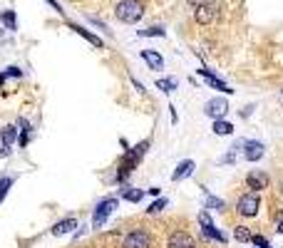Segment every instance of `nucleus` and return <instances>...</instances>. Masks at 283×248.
Here are the masks:
<instances>
[{
  "instance_id": "nucleus-1",
  "label": "nucleus",
  "mask_w": 283,
  "mask_h": 248,
  "mask_svg": "<svg viewBox=\"0 0 283 248\" xmlns=\"http://www.w3.org/2000/svg\"><path fill=\"white\" fill-rule=\"evenodd\" d=\"M147 149H149V142H147V139H144V142H139V144L132 147V149H127L124 159H122L119 166H117V176H114L117 184H124V181H127V176L142 164V156L147 154Z\"/></svg>"
},
{
  "instance_id": "nucleus-2",
  "label": "nucleus",
  "mask_w": 283,
  "mask_h": 248,
  "mask_svg": "<svg viewBox=\"0 0 283 248\" xmlns=\"http://www.w3.org/2000/svg\"><path fill=\"white\" fill-rule=\"evenodd\" d=\"M142 15H144V5H142L139 0H119L117 8H114V18L124 25L137 23Z\"/></svg>"
},
{
  "instance_id": "nucleus-3",
  "label": "nucleus",
  "mask_w": 283,
  "mask_h": 248,
  "mask_svg": "<svg viewBox=\"0 0 283 248\" xmlns=\"http://www.w3.org/2000/svg\"><path fill=\"white\" fill-rule=\"evenodd\" d=\"M117 206H119V198H117V196L102 198V201L94 206V211H92V228H102V226L109 221V216L114 213Z\"/></svg>"
},
{
  "instance_id": "nucleus-4",
  "label": "nucleus",
  "mask_w": 283,
  "mask_h": 248,
  "mask_svg": "<svg viewBox=\"0 0 283 248\" xmlns=\"http://www.w3.org/2000/svg\"><path fill=\"white\" fill-rule=\"evenodd\" d=\"M199 226H201L204 238H209V241H219V243H226V241H229V236L221 233V231L214 226V218H211L209 211H201V213H199Z\"/></svg>"
},
{
  "instance_id": "nucleus-5",
  "label": "nucleus",
  "mask_w": 283,
  "mask_h": 248,
  "mask_svg": "<svg viewBox=\"0 0 283 248\" xmlns=\"http://www.w3.org/2000/svg\"><path fill=\"white\" fill-rule=\"evenodd\" d=\"M258 206H261V198H258V194H256V191L243 194V196L236 201V211H238L241 216H246V218L256 216V213H258Z\"/></svg>"
},
{
  "instance_id": "nucleus-6",
  "label": "nucleus",
  "mask_w": 283,
  "mask_h": 248,
  "mask_svg": "<svg viewBox=\"0 0 283 248\" xmlns=\"http://www.w3.org/2000/svg\"><path fill=\"white\" fill-rule=\"evenodd\" d=\"M122 248H152V236L147 231H142V228L129 231L122 241Z\"/></svg>"
},
{
  "instance_id": "nucleus-7",
  "label": "nucleus",
  "mask_w": 283,
  "mask_h": 248,
  "mask_svg": "<svg viewBox=\"0 0 283 248\" xmlns=\"http://www.w3.org/2000/svg\"><path fill=\"white\" fill-rule=\"evenodd\" d=\"M226 112H229V102L224 97H214V99H209L204 104V114L211 117V119H224Z\"/></svg>"
},
{
  "instance_id": "nucleus-8",
  "label": "nucleus",
  "mask_w": 283,
  "mask_h": 248,
  "mask_svg": "<svg viewBox=\"0 0 283 248\" xmlns=\"http://www.w3.org/2000/svg\"><path fill=\"white\" fill-rule=\"evenodd\" d=\"M241 147H243V159H246V161H258V159H263V151H266L263 142H258V139H246V142H241Z\"/></svg>"
},
{
  "instance_id": "nucleus-9",
  "label": "nucleus",
  "mask_w": 283,
  "mask_h": 248,
  "mask_svg": "<svg viewBox=\"0 0 283 248\" xmlns=\"http://www.w3.org/2000/svg\"><path fill=\"white\" fill-rule=\"evenodd\" d=\"M167 248H196V241L187 231H174L167 241Z\"/></svg>"
},
{
  "instance_id": "nucleus-10",
  "label": "nucleus",
  "mask_w": 283,
  "mask_h": 248,
  "mask_svg": "<svg viewBox=\"0 0 283 248\" xmlns=\"http://www.w3.org/2000/svg\"><path fill=\"white\" fill-rule=\"evenodd\" d=\"M199 75L206 80V85H209L211 90H216V92H224V95H234V90H231V87H229L224 80H219V77H216V75H214L209 67H201V70H199Z\"/></svg>"
},
{
  "instance_id": "nucleus-11",
  "label": "nucleus",
  "mask_w": 283,
  "mask_h": 248,
  "mask_svg": "<svg viewBox=\"0 0 283 248\" xmlns=\"http://www.w3.org/2000/svg\"><path fill=\"white\" fill-rule=\"evenodd\" d=\"M246 184H248V189L251 191H263V189H268V174L266 171H261V169H253V171H248V176H246Z\"/></svg>"
},
{
  "instance_id": "nucleus-12",
  "label": "nucleus",
  "mask_w": 283,
  "mask_h": 248,
  "mask_svg": "<svg viewBox=\"0 0 283 248\" xmlns=\"http://www.w3.org/2000/svg\"><path fill=\"white\" fill-rule=\"evenodd\" d=\"M216 15H219V8H216V5H201V8L194 10V20H196L199 25H209V23H214Z\"/></svg>"
},
{
  "instance_id": "nucleus-13",
  "label": "nucleus",
  "mask_w": 283,
  "mask_h": 248,
  "mask_svg": "<svg viewBox=\"0 0 283 248\" xmlns=\"http://www.w3.org/2000/svg\"><path fill=\"white\" fill-rule=\"evenodd\" d=\"M75 228H77V218H75V216H67V218L57 221V223L50 228V233H52V236H67V233H72Z\"/></svg>"
},
{
  "instance_id": "nucleus-14",
  "label": "nucleus",
  "mask_w": 283,
  "mask_h": 248,
  "mask_svg": "<svg viewBox=\"0 0 283 248\" xmlns=\"http://www.w3.org/2000/svg\"><path fill=\"white\" fill-rule=\"evenodd\" d=\"M139 57L149 65V70H164V57H162L157 50H142Z\"/></svg>"
},
{
  "instance_id": "nucleus-15",
  "label": "nucleus",
  "mask_w": 283,
  "mask_h": 248,
  "mask_svg": "<svg viewBox=\"0 0 283 248\" xmlns=\"http://www.w3.org/2000/svg\"><path fill=\"white\" fill-rule=\"evenodd\" d=\"M194 169H196V164H194L191 159L179 161V166H177V169H174V174H172V181H184L187 176H191V174H194Z\"/></svg>"
},
{
  "instance_id": "nucleus-16",
  "label": "nucleus",
  "mask_w": 283,
  "mask_h": 248,
  "mask_svg": "<svg viewBox=\"0 0 283 248\" xmlns=\"http://www.w3.org/2000/svg\"><path fill=\"white\" fill-rule=\"evenodd\" d=\"M18 132H20V129H18L15 124H5L3 129H0V142H3L5 149H10V147L18 142Z\"/></svg>"
},
{
  "instance_id": "nucleus-17",
  "label": "nucleus",
  "mask_w": 283,
  "mask_h": 248,
  "mask_svg": "<svg viewBox=\"0 0 283 248\" xmlns=\"http://www.w3.org/2000/svg\"><path fill=\"white\" fill-rule=\"evenodd\" d=\"M70 30H75L77 35H82L85 40H90V43H92L94 48H99V50L104 48V43H102V40H99V38H97V35H94L92 30H87V28H82V25H77V23H70Z\"/></svg>"
},
{
  "instance_id": "nucleus-18",
  "label": "nucleus",
  "mask_w": 283,
  "mask_h": 248,
  "mask_svg": "<svg viewBox=\"0 0 283 248\" xmlns=\"http://www.w3.org/2000/svg\"><path fill=\"white\" fill-rule=\"evenodd\" d=\"M211 132H214L216 137H229V134H234V124L226 122V119H214Z\"/></svg>"
},
{
  "instance_id": "nucleus-19",
  "label": "nucleus",
  "mask_w": 283,
  "mask_h": 248,
  "mask_svg": "<svg viewBox=\"0 0 283 248\" xmlns=\"http://www.w3.org/2000/svg\"><path fill=\"white\" fill-rule=\"evenodd\" d=\"M167 206H169V198H167V196H157L144 211H147V216H154V213H162Z\"/></svg>"
},
{
  "instance_id": "nucleus-20",
  "label": "nucleus",
  "mask_w": 283,
  "mask_h": 248,
  "mask_svg": "<svg viewBox=\"0 0 283 248\" xmlns=\"http://www.w3.org/2000/svg\"><path fill=\"white\" fill-rule=\"evenodd\" d=\"M124 201H129V203H139L142 198H144V191L142 189H132V186H127V189H122V194H119Z\"/></svg>"
},
{
  "instance_id": "nucleus-21",
  "label": "nucleus",
  "mask_w": 283,
  "mask_h": 248,
  "mask_svg": "<svg viewBox=\"0 0 283 248\" xmlns=\"http://www.w3.org/2000/svg\"><path fill=\"white\" fill-rule=\"evenodd\" d=\"M13 184H15V176H3V179H0V203L5 201V196L13 189Z\"/></svg>"
},
{
  "instance_id": "nucleus-22",
  "label": "nucleus",
  "mask_w": 283,
  "mask_h": 248,
  "mask_svg": "<svg viewBox=\"0 0 283 248\" xmlns=\"http://www.w3.org/2000/svg\"><path fill=\"white\" fill-rule=\"evenodd\" d=\"M0 20H3V25L8 30H18V20H15V13L13 10H3V13H0Z\"/></svg>"
},
{
  "instance_id": "nucleus-23",
  "label": "nucleus",
  "mask_w": 283,
  "mask_h": 248,
  "mask_svg": "<svg viewBox=\"0 0 283 248\" xmlns=\"http://www.w3.org/2000/svg\"><path fill=\"white\" fill-rule=\"evenodd\" d=\"M251 236H253V233H251L246 226H236V228H234V238H236L238 243H251Z\"/></svg>"
},
{
  "instance_id": "nucleus-24",
  "label": "nucleus",
  "mask_w": 283,
  "mask_h": 248,
  "mask_svg": "<svg viewBox=\"0 0 283 248\" xmlns=\"http://www.w3.org/2000/svg\"><path fill=\"white\" fill-rule=\"evenodd\" d=\"M206 208H214V211H226V201L219 198V196H206Z\"/></svg>"
},
{
  "instance_id": "nucleus-25",
  "label": "nucleus",
  "mask_w": 283,
  "mask_h": 248,
  "mask_svg": "<svg viewBox=\"0 0 283 248\" xmlns=\"http://www.w3.org/2000/svg\"><path fill=\"white\" fill-rule=\"evenodd\" d=\"M157 87H159L162 92H167V95H169V92H174V90H177V80H174V77H169V80H167V77H162V80H157Z\"/></svg>"
},
{
  "instance_id": "nucleus-26",
  "label": "nucleus",
  "mask_w": 283,
  "mask_h": 248,
  "mask_svg": "<svg viewBox=\"0 0 283 248\" xmlns=\"http://www.w3.org/2000/svg\"><path fill=\"white\" fill-rule=\"evenodd\" d=\"M139 38H164V28H147V30H139Z\"/></svg>"
},
{
  "instance_id": "nucleus-27",
  "label": "nucleus",
  "mask_w": 283,
  "mask_h": 248,
  "mask_svg": "<svg viewBox=\"0 0 283 248\" xmlns=\"http://www.w3.org/2000/svg\"><path fill=\"white\" fill-rule=\"evenodd\" d=\"M238 147H241V142H238V144H236L231 151H226V154L219 159V164H234V161H236V149H238Z\"/></svg>"
},
{
  "instance_id": "nucleus-28",
  "label": "nucleus",
  "mask_w": 283,
  "mask_h": 248,
  "mask_svg": "<svg viewBox=\"0 0 283 248\" xmlns=\"http://www.w3.org/2000/svg\"><path fill=\"white\" fill-rule=\"evenodd\" d=\"M20 132H23V134L18 137V144H20V147L25 149V147L30 144V139H33V132H28V129H20Z\"/></svg>"
},
{
  "instance_id": "nucleus-29",
  "label": "nucleus",
  "mask_w": 283,
  "mask_h": 248,
  "mask_svg": "<svg viewBox=\"0 0 283 248\" xmlns=\"http://www.w3.org/2000/svg\"><path fill=\"white\" fill-rule=\"evenodd\" d=\"M251 243H253V246H258V248H271V243H268L263 236H251Z\"/></svg>"
},
{
  "instance_id": "nucleus-30",
  "label": "nucleus",
  "mask_w": 283,
  "mask_h": 248,
  "mask_svg": "<svg viewBox=\"0 0 283 248\" xmlns=\"http://www.w3.org/2000/svg\"><path fill=\"white\" fill-rule=\"evenodd\" d=\"M191 8H201V5H216V0H189Z\"/></svg>"
},
{
  "instance_id": "nucleus-31",
  "label": "nucleus",
  "mask_w": 283,
  "mask_h": 248,
  "mask_svg": "<svg viewBox=\"0 0 283 248\" xmlns=\"http://www.w3.org/2000/svg\"><path fill=\"white\" fill-rule=\"evenodd\" d=\"M5 75H8V77H23V70H20V67H8Z\"/></svg>"
},
{
  "instance_id": "nucleus-32",
  "label": "nucleus",
  "mask_w": 283,
  "mask_h": 248,
  "mask_svg": "<svg viewBox=\"0 0 283 248\" xmlns=\"http://www.w3.org/2000/svg\"><path fill=\"white\" fill-rule=\"evenodd\" d=\"M45 3H50V5H52V8H55V10L60 13V15H65V10L60 8V3H57V0H45Z\"/></svg>"
},
{
  "instance_id": "nucleus-33",
  "label": "nucleus",
  "mask_w": 283,
  "mask_h": 248,
  "mask_svg": "<svg viewBox=\"0 0 283 248\" xmlns=\"http://www.w3.org/2000/svg\"><path fill=\"white\" fill-rule=\"evenodd\" d=\"M169 114H172V122L177 124V122H179V114H177V107H172V104H169Z\"/></svg>"
},
{
  "instance_id": "nucleus-34",
  "label": "nucleus",
  "mask_w": 283,
  "mask_h": 248,
  "mask_svg": "<svg viewBox=\"0 0 283 248\" xmlns=\"http://www.w3.org/2000/svg\"><path fill=\"white\" fill-rule=\"evenodd\" d=\"M132 85H134V87H137V90H139V92H147V90H144V85H142V82H139V80H134V77H132Z\"/></svg>"
},
{
  "instance_id": "nucleus-35",
  "label": "nucleus",
  "mask_w": 283,
  "mask_h": 248,
  "mask_svg": "<svg viewBox=\"0 0 283 248\" xmlns=\"http://www.w3.org/2000/svg\"><path fill=\"white\" fill-rule=\"evenodd\" d=\"M159 194H162L159 186H152V189H149V196H159Z\"/></svg>"
},
{
  "instance_id": "nucleus-36",
  "label": "nucleus",
  "mask_w": 283,
  "mask_h": 248,
  "mask_svg": "<svg viewBox=\"0 0 283 248\" xmlns=\"http://www.w3.org/2000/svg\"><path fill=\"white\" fill-rule=\"evenodd\" d=\"M251 112H253V107H243V109H241V117H248Z\"/></svg>"
},
{
  "instance_id": "nucleus-37",
  "label": "nucleus",
  "mask_w": 283,
  "mask_h": 248,
  "mask_svg": "<svg viewBox=\"0 0 283 248\" xmlns=\"http://www.w3.org/2000/svg\"><path fill=\"white\" fill-rule=\"evenodd\" d=\"M5 80H8V75H5V72H0V87L5 85Z\"/></svg>"
},
{
  "instance_id": "nucleus-38",
  "label": "nucleus",
  "mask_w": 283,
  "mask_h": 248,
  "mask_svg": "<svg viewBox=\"0 0 283 248\" xmlns=\"http://www.w3.org/2000/svg\"><path fill=\"white\" fill-rule=\"evenodd\" d=\"M8 154H10V149H5V147L0 149V156H8Z\"/></svg>"
},
{
  "instance_id": "nucleus-39",
  "label": "nucleus",
  "mask_w": 283,
  "mask_h": 248,
  "mask_svg": "<svg viewBox=\"0 0 283 248\" xmlns=\"http://www.w3.org/2000/svg\"><path fill=\"white\" fill-rule=\"evenodd\" d=\"M278 233H283V221H281V223H278Z\"/></svg>"
}]
</instances>
